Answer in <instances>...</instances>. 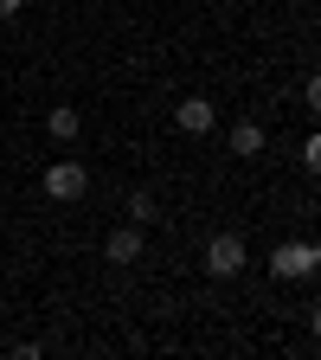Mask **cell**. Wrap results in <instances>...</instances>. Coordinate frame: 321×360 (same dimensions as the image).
I'll return each mask as SVG.
<instances>
[{"label":"cell","instance_id":"obj_7","mask_svg":"<svg viewBox=\"0 0 321 360\" xmlns=\"http://www.w3.org/2000/svg\"><path fill=\"white\" fill-rule=\"evenodd\" d=\"M45 129H52L58 142H77V129H84V116H77V110H52V116H45Z\"/></svg>","mask_w":321,"mask_h":360},{"label":"cell","instance_id":"obj_3","mask_svg":"<svg viewBox=\"0 0 321 360\" xmlns=\"http://www.w3.org/2000/svg\"><path fill=\"white\" fill-rule=\"evenodd\" d=\"M206 270H212V277H238V270H244V238L238 232H218L206 245Z\"/></svg>","mask_w":321,"mask_h":360},{"label":"cell","instance_id":"obj_9","mask_svg":"<svg viewBox=\"0 0 321 360\" xmlns=\"http://www.w3.org/2000/svg\"><path fill=\"white\" fill-rule=\"evenodd\" d=\"M20 13V0H0V20H13Z\"/></svg>","mask_w":321,"mask_h":360},{"label":"cell","instance_id":"obj_1","mask_svg":"<svg viewBox=\"0 0 321 360\" xmlns=\"http://www.w3.org/2000/svg\"><path fill=\"white\" fill-rule=\"evenodd\" d=\"M315 264H321L315 238H296V245H277V257H270V277H277V283H308Z\"/></svg>","mask_w":321,"mask_h":360},{"label":"cell","instance_id":"obj_2","mask_svg":"<svg viewBox=\"0 0 321 360\" xmlns=\"http://www.w3.org/2000/svg\"><path fill=\"white\" fill-rule=\"evenodd\" d=\"M84 187H90L84 161H52V167H45V193H52V200H84Z\"/></svg>","mask_w":321,"mask_h":360},{"label":"cell","instance_id":"obj_5","mask_svg":"<svg viewBox=\"0 0 321 360\" xmlns=\"http://www.w3.org/2000/svg\"><path fill=\"white\" fill-rule=\"evenodd\" d=\"M110 257L116 264H142V225H135V219L110 232Z\"/></svg>","mask_w":321,"mask_h":360},{"label":"cell","instance_id":"obj_4","mask_svg":"<svg viewBox=\"0 0 321 360\" xmlns=\"http://www.w3.org/2000/svg\"><path fill=\"white\" fill-rule=\"evenodd\" d=\"M173 122L187 129V135H206L212 122H218V110L206 103V97H180V110H173Z\"/></svg>","mask_w":321,"mask_h":360},{"label":"cell","instance_id":"obj_8","mask_svg":"<svg viewBox=\"0 0 321 360\" xmlns=\"http://www.w3.org/2000/svg\"><path fill=\"white\" fill-rule=\"evenodd\" d=\"M129 219H135V225H148V219H155V193H148V187H142V193H129Z\"/></svg>","mask_w":321,"mask_h":360},{"label":"cell","instance_id":"obj_6","mask_svg":"<svg viewBox=\"0 0 321 360\" xmlns=\"http://www.w3.org/2000/svg\"><path fill=\"white\" fill-rule=\"evenodd\" d=\"M232 155H263V122H232Z\"/></svg>","mask_w":321,"mask_h":360}]
</instances>
